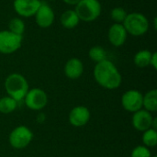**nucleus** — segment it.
<instances>
[{
	"label": "nucleus",
	"mask_w": 157,
	"mask_h": 157,
	"mask_svg": "<svg viewBox=\"0 0 157 157\" xmlns=\"http://www.w3.org/2000/svg\"><path fill=\"white\" fill-rule=\"evenodd\" d=\"M94 77L99 86L109 90L118 88L122 82V77L118 68L108 59L96 64Z\"/></svg>",
	"instance_id": "f257e3e1"
},
{
	"label": "nucleus",
	"mask_w": 157,
	"mask_h": 157,
	"mask_svg": "<svg viewBox=\"0 0 157 157\" xmlns=\"http://www.w3.org/2000/svg\"><path fill=\"white\" fill-rule=\"evenodd\" d=\"M5 88L8 97L14 98L16 101L22 100L29 90L27 79L17 73L11 74L6 77Z\"/></svg>",
	"instance_id": "f03ea898"
},
{
	"label": "nucleus",
	"mask_w": 157,
	"mask_h": 157,
	"mask_svg": "<svg viewBox=\"0 0 157 157\" xmlns=\"http://www.w3.org/2000/svg\"><path fill=\"white\" fill-rule=\"evenodd\" d=\"M122 25L128 34L135 37L144 35L149 29V21L147 17L139 12L129 13Z\"/></svg>",
	"instance_id": "7ed1b4c3"
},
{
	"label": "nucleus",
	"mask_w": 157,
	"mask_h": 157,
	"mask_svg": "<svg viewBox=\"0 0 157 157\" xmlns=\"http://www.w3.org/2000/svg\"><path fill=\"white\" fill-rule=\"evenodd\" d=\"M101 10V4L98 0H81L75 8L79 19L85 22L96 20L100 16Z\"/></svg>",
	"instance_id": "20e7f679"
},
{
	"label": "nucleus",
	"mask_w": 157,
	"mask_h": 157,
	"mask_svg": "<svg viewBox=\"0 0 157 157\" xmlns=\"http://www.w3.org/2000/svg\"><path fill=\"white\" fill-rule=\"evenodd\" d=\"M23 36L15 34L11 31H0V53L11 54L16 52L21 47Z\"/></svg>",
	"instance_id": "39448f33"
},
{
	"label": "nucleus",
	"mask_w": 157,
	"mask_h": 157,
	"mask_svg": "<svg viewBox=\"0 0 157 157\" xmlns=\"http://www.w3.org/2000/svg\"><path fill=\"white\" fill-rule=\"evenodd\" d=\"M33 139L32 132L26 126H18L15 128L9 135L10 145L17 150L27 147Z\"/></svg>",
	"instance_id": "423d86ee"
},
{
	"label": "nucleus",
	"mask_w": 157,
	"mask_h": 157,
	"mask_svg": "<svg viewBox=\"0 0 157 157\" xmlns=\"http://www.w3.org/2000/svg\"><path fill=\"white\" fill-rule=\"evenodd\" d=\"M24 98L26 106L32 110H40L45 108L48 103L47 94L40 88H32L29 90Z\"/></svg>",
	"instance_id": "0eeeda50"
},
{
	"label": "nucleus",
	"mask_w": 157,
	"mask_h": 157,
	"mask_svg": "<svg viewBox=\"0 0 157 157\" xmlns=\"http://www.w3.org/2000/svg\"><path fill=\"white\" fill-rule=\"evenodd\" d=\"M143 94L135 89L126 91L121 98V104L124 109L130 112H136L143 108Z\"/></svg>",
	"instance_id": "6e6552de"
},
{
	"label": "nucleus",
	"mask_w": 157,
	"mask_h": 157,
	"mask_svg": "<svg viewBox=\"0 0 157 157\" xmlns=\"http://www.w3.org/2000/svg\"><path fill=\"white\" fill-rule=\"evenodd\" d=\"M34 17L37 25L42 29H47L51 27L55 17L53 9L46 2H40V5Z\"/></svg>",
	"instance_id": "1a4fd4ad"
},
{
	"label": "nucleus",
	"mask_w": 157,
	"mask_h": 157,
	"mask_svg": "<svg viewBox=\"0 0 157 157\" xmlns=\"http://www.w3.org/2000/svg\"><path fill=\"white\" fill-rule=\"evenodd\" d=\"M40 2V0H14L13 7L18 16L30 17L36 14Z\"/></svg>",
	"instance_id": "9d476101"
},
{
	"label": "nucleus",
	"mask_w": 157,
	"mask_h": 157,
	"mask_svg": "<svg viewBox=\"0 0 157 157\" xmlns=\"http://www.w3.org/2000/svg\"><path fill=\"white\" fill-rule=\"evenodd\" d=\"M154 118L152 114L145 110V109H140L133 113L132 123L135 130L139 132H145L152 128Z\"/></svg>",
	"instance_id": "9b49d317"
},
{
	"label": "nucleus",
	"mask_w": 157,
	"mask_h": 157,
	"mask_svg": "<svg viewBox=\"0 0 157 157\" xmlns=\"http://www.w3.org/2000/svg\"><path fill=\"white\" fill-rule=\"evenodd\" d=\"M128 37V33L122 24L114 23L112 24L108 32V38L109 42L115 47L122 46Z\"/></svg>",
	"instance_id": "f8f14e48"
},
{
	"label": "nucleus",
	"mask_w": 157,
	"mask_h": 157,
	"mask_svg": "<svg viewBox=\"0 0 157 157\" xmlns=\"http://www.w3.org/2000/svg\"><path fill=\"white\" fill-rule=\"evenodd\" d=\"M90 120V111L86 107L78 106L69 113V122L75 127H83Z\"/></svg>",
	"instance_id": "ddd939ff"
},
{
	"label": "nucleus",
	"mask_w": 157,
	"mask_h": 157,
	"mask_svg": "<svg viewBox=\"0 0 157 157\" xmlns=\"http://www.w3.org/2000/svg\"><path fill=\"white\" fill-rule=\"evenodd\" d=\"M84 73V64L78 58H71L64 65V74L70 79H77Z\"/></svg>",
	"instance_id": "4468645a"
},
{
	"label": "nucleus",
	"mask_w": 157,
	"mask_h": 157,
	"mask_svg": "<svg viewBox=\"0 0 157 157\" xmlns=\"http://www.w3.org/2000/svg\"><path fill=\"white\" fill-rule=\"evenodd\" d=\"M60 21L63 28L70 29L75 28L79 24L80 19L77 16V14L75 13V9L74 10L68 9L62 14V16L60 17Z\"/></svg>",
	"instance_id": "2eb2a0df"
},
{
	"label": "nucleus",
	"mask_w": 157,
	"mask_h": 157,
	"mask_svg": "<svg viewBox=\"0 0 157 157\" xmlns=\"http://www.w3.org/2000/svg\"><path fill=\"white\" fill-rule=\"evenodd\" d=\"M143 107L149 112H155L157 110V90L152 89L148 91L143 99Z\"/></svg>",
	"instance_id": "dca6fc26"
},
{
	"label": "nucleus",
	"mask_w": 157,
	"mask_h": 157,
	"mask_svg": "<svg viewBox=\"0 0 157 157\" xmlns=\"http://www.w3.org/2000/svg\"><path fill=\"white\" fill-rule=\"evenodd\" d=\"M153 52L148 50H141L134 55V63L140 68H144L150 65V61Z\"/></svg>",
	"instance_id": "f3484780"
},
{
	"label": "nucleus",
	"mask_w": 157,
	"mask_h": 157,
	"mask_svg": "<svg viewBox=\"0 0 157 157\" xmlns=\"http://www.w3.org/2000/svg\"><path fill=\"white\" fill-rule=\"evenodd\" d=\"M17 106V101L10 97H4L0 98V112L3 114H9L13 112Z\"/></svg>",
	"instance_id": "a211bd4d"
},
{
	"label": "nucleus",
	"mask_w": 157,
	"mask_h": 157,
	"mask_svg": "<svg viewBox=\"0 0 157 157\" xmlns=\"http://www.w3.org/2000/svg\"><path fill=\"white\" fill-rule=\"evenodd\" d=\"M88 56L92 61L96 62L97 63L107 59L106 51L101 46H94V47H92L88 52Z\"/></svg>",
	"instance_id": "6ab92c4d"
},
{
	"label": "nucleus",
	"mask_w": 157,
	"mask_h": 157,
	"mask_svg": "<svg viewBox=\"0 0 157 157\" xmlns=\"http://www.w3.org/2000/svg\"><path fill=\"white\" fill-rule=\"evenodd\" d=\"M8 30L17 34V35H23L25 31V23L24 21L19 17H14L12 18L8 23Z\"/></svg>",
	"instance_id": "aec40b11"
},
{
	"label": "nucleus",
	"mask_w": 157,
	"mask_h": 157,
	"mask_svg": "<svg viewBox=\"0 0 157 157\" xmlns=\"http://www.w3.org/2000/svg\"><path fill=\"white\" fill-rule=\"evenodd\" d=\"M143 142L146 147H155L157 144V132L155 129H149L144 132Z\"/></svg>",
	"instance_id": "412c9836"
},
{
	"label": "nucleus",
	"mask_w": 157,
	"mask_h": 157,
	"mask_svg": "<svg viewBox=\"0 0 157 157\" xmlns=\"http://www.w3.org/2000/svg\"><path fill=\"white\" fill-rule=\"evenodd\" d=\"M128 13L126 12V10L121 7V6H117L114 7L111 12H110V17L111 19L114 21V23H120L122 24L123 21L125 20L126 17H127Z\"/></svg>",
	"instance_id": "4be33fe9"
},
{
	"label": "nucleus",
	"mask_w": 157,
	"mask_h": 157,
	"mask_svg": "<svg viewBox=\"0 0 157 157\" xmlns=\"http://www.w3.org/2000/svg\"><path fill=\"white\" fill-rule=\"evenodd\" d=\"M132 157H152V154L146 146L140 145L132 150Z\"/></svg>",
	"instance_id": "5701e85b"
},
{
	"label": "nucleus",
	"mask_w": 157,
	"mask_h": 157,
	"mask_svg": "<svg viewBox=\"0 0 157 157\" xmlns=\"http://www.w3.org/2000/svg\"><path fill=\"white\" fill-rule=\"evenodd\" d=\"M150 65L155 69H157V53L156 52H153L152 57H151V61H150Z\"/></svg>",
	"instance_id": "b1692460"
},
{
	"label": "nucleus",
	"mask_w": 157,
	"mask_h": 157,
	"mask_svg": "<svg viewBox=\"0 0 157 157\" xmlns=\"http://www.w3.org/2000/svg\"><path fill=\"white\" fill-rule=\"evenodd\" d=\"M65 4L67 5H70V6H75L77 5L81 0H63Z\"/></svg>",
	"instance_id": "393cba45"
},
{
	"label": "nucleus",
	"mask_w": 157,
	"mask_h": 157,
	"mask_svg": "<svg viewBox=\"0 0 157 157\" xmlns=\"http://www.w3.org/2000/svg\"><path fill=\"white\" fill-rule=\"evenodd\" d=\"M152 157H157V156H152Z\"/></svg>",
	"instance_id": "a878e982"
}]
</instances>
